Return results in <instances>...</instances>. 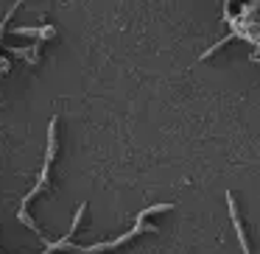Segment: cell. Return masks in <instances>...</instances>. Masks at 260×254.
<instances>
[{
	"instance_id": "1",
	"label": "cell",
	"mask_w": 260,
	"mask_h": 254,
	"mask_svg": "<svg viewBox=\"0 0 260 254\" xmlns=\"http://www.w3.org/2000/svg\"><path fill=\"white\" fill-rule=\"evenodd\" d=\"M53 157H56V118H53V120H51V126H48V151H45V165H42V173H40V179H37V185L31 187L28 193H25V198H20L17 218H20V224H25L28 229H37L34 221H31V215H28V201H31V198H34L40 190H42V187L48 185V173H51Z\"/></svg>"
},
{
	"instance_id": "2",
	"label": "cell",
	"mask_w": 260,
	"mask_h": 254,
	"mask_svg": "<svg viewBox=\"0 0 260 254\" xmlns=\"http://www.w3.org/2000/svg\"><path fill=\"white\" fill-rule=\"evenodd\" d=\"M226 207H230V218H232V226H235V235H238V243H241V251L249 254L246 232H243V224H241V218H238V207H235V198H232V193H226Z\"/></svg>"
},
{
	"instance_id": "3",
	"label": "cell",
	"mask_w": 260,
	"mask_h": 254,
	"mask_svg": "<svg viewBox=\"0 0 260 254\" xmlns=\"http://www.w3.org/2000/svg\"><path fill=\"white\" fill-rule=\"evenodd\" d=\"M14 34L17 37H37V40H53L56 37V28L53 25H45V28H14Z\"/></svg>"
},
{
	"instance_id": "4",
	"label": "cell",
	"mask_w": 260,
	"mask_h": 254,
	"mask_svg": "<svg viewBox=\"0 0 260 254\" xmlns=\"http://www.w3.org/2000/svg\"><path fill=\"white\" fill-rule=\"evenodd\" d=\"M40 45H42V42H34L31 48H12V53H17V56H23L28 64H37V53H40Z\"/></svg>"
},
{
	"instance_id": "5",
	"label": "cell",
	"mask_w": 260,
	"mask_h": 254,
	"mask_svg": "<svg viewBox=\"0 0 260 254\" xmlns=\"http://www.w3.org/2000/svg\"><path fill=\"white\" fill-rule=\"evenodd\" d=\"M6 70H9V59L0 56V73H6Z\"/></svg>"
}]
</instances>
